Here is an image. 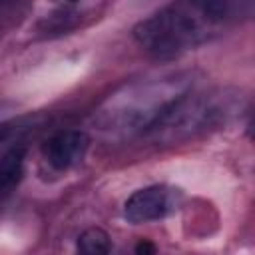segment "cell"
Segmentation results:
<instances>
[{
	"instance_id": "5",
	"label": "cell",
	"mask_w": 255,
	"mask_h": 255,
	"mask_svg": "<svg viewBox=\"0 0 255 255\" xmlns=\"http://www.w3.org/2000/svg\"><path fill=\"white\" fill-rule=\"evenodd\" d=\"M90 147V137L82 129H62L56 131L44 143V157L54 169H70L78 165Z\"/></svg>"
},
{
	"instance_id": "2",
	"label": "cell",
	"mask_w": 255,
	"mask_h": 255,
	"mask_svg": "<svg viewBox=\"0 0 255 255\" xmlns=\"http://www.w3.org/2000/svg\"><path fill=\"white\" fill-rule=\"evenodd\" d=\"M229 114L231 108L227 96L181 92L161 108L141 135L159 143H177L215 128L225 122Z\"/></svg>"
},
{
	"instance_id": "1",
	"label": "cell",
	"mask_w": 255,
	"mask_h": 255,
	"mask_svg": "<svg viewBox=\"0 0 255 255\" xmlns=\"http://www.w3.org/2000/svg\"><path fill=\"white\" fill-rule=\"evenodd\" d=\"M219 24L189 0H173L133 28L137 44L155 58L167 60L209 40Z\"/></svg>"
},
{
	"instance_id": "3",
	"label": "cell",
	"mask_w": 255,
	"mask_h": 255,
	"mask_svg": "<svg viewBox=\"0 0 255 255\" xmlns=\"http://www.w3.org/2000/svg\"><path fill=\"white\" fill-rule=\"evenodd\" d=\"M177 94L181 92H175L169 82L131 86L126 90V96H118L108 102V108L102 110L98 122L106 129L143 133L149 124L157 118L161 108L171 102Z\"/></svg>"
},
{
	"instance_id": "9",
	"label": "cell",
	"mask_w": 255,
	"mask_h": 255,
	"mask_svg": "<svg viewBox=\"0 0 255 255\" xmlns=\"http://www.w3.org/2000/svg\"><path fill=\"white\" fill-rule=\"evenodd\" d=\"M74 12H68V10H64V12H56V14H52L48 20H46V30L48 32H64V30H68V28H72L74 26Z\"/></svg>"
},
{
	"instance_id": "7",
	"label": "cell",
	"mask_w": 255,
	"mask_h": 255,
	"mask_svg": "<svg viewBox=\"0 0 255 255\" xmlns=\"http://www.w3.org/2000/svg\"><path fill=\"white\" fill-rule=\"evenodd\" d=\"M78 251L86 255H104L112 251L110 235L100 227H90L78 237Z\"/></svg>"
},
{
	"instance_id": "8",
	"label": "cell",
	"mask_w": 255,
	"mask_h": 255,
	"mask_svg": "<svg viewBox=\"0 0 255 255\" xmlns=\"http://www.w3.org/2000/svg\"><path fill=\"white\" fill-rule=\"evenodd\" d=\"M191 4H195L209 20H213L215 24H223L229 14H231V8H229V0H189Z\"/></svg>"
},
{
	"instance_id": "6",
	"label": "cell",
	"mask_w": 255,
	"mask_h": 255,
	"mask_svg": "<svg viewBox=\"0 0 255 255\" xmlns=\"http://www.w3.org/2000/svg\"><path fill=\"white\" fill-rule=\"evenodd\" d=\"M26 145H12L0 155V199L12 193L24 175Z\"/></svg>"
},
{
	"instance_id": "10",
	"label": "cell",
	"mask_w": 255,
	"mask_h": 255,
	"mask_svg": "<svg viewBox=\"0 0 255 255\" xmlns=\"http://www.w3.org/2000/svg\"><path fill=\"white\" fill-rule=\"evenodd\" d=\"M135 253L151 255V253H155V245H153V243H149V241H139V243L135 245Z\"/></svg>"
},
{
	"instance_id": "11",
	"label": "cell",
	"mask_w": 255,
	"mask_h": 255,
	"mask_svg": "<svg viewBox=\"0 0 255 255\" xmlns=\"http://www.w3.org/2000/svg\"><path fill=\"white\" fill-rule=\"evenodd\" d=\"M16 2H18V0H0V16H2V14H6V12H8Z\"/></svg>"
},
{
	"instance_id": "4",
	"label": "cell",
	"mask_w": 255,
	"mask_h": 255,
	"mask_svg": "<svg viewBox=\"0 0 255 255\" xmlns=\"http://www.w3.org/2000/svg\"><path fill=\"white\" fill-rule=\"evenodd\" d=\"M181 203V191L167 185H149L131 193L124 203V217L133 223H149L171 215Z\"/></svg>"
}]
</instances>
